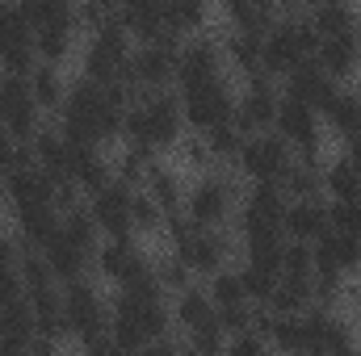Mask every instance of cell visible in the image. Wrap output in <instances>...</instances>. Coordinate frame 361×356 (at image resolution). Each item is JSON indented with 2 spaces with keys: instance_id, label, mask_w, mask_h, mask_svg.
<instances>
[{
  "instance_id": "obj_32",
  "label": "cell",
  "mask_w": 361,
  "mask_h": 356,
  "mask_svg": "<svg viewBox=\"0 0 361 356\" xmlns=\"http://www.w3.org/2000/svg\"><path fill=\"white\" fill-rule=\"evenodd\" d=\"M42 256H47L51 272L59 276V285H63V281H76V276H85V272L92 268V252L76 248V243H72V239H63V235H55V239L42 248Z\"/></svg>"
},
{
  "instance_id": "obj_7",
  "label": "cell",
  "mask_w": 361,
  "mask_h": 356,
  "mask_svg": "<svg viewBox=\"0 0 361 356\" xmlns=\"http://www.w3.org/2000/svg\"><path fill=\"white\" fill-rule=\"evenodd\" d=\"M130 51H135V38L118 21L92 30L80 46V76L92 84H122L130 68Z\"/></svg>"
},
{
  "instance_id": "obj_4",
  "label": "cell",
  "mask_w": 361,
  "mask_h": 356,
  "mask_svg": "<svg viewBox=\"0 0 361 356\" xmlns=\"http://www.w3.org/2000/svg\"><path fill=\"white\" fill-rule=\"evenodd\" d=\"M63 327H68V340H76L89 352H109L114 348V340H109V298L97 281H89V272L76 276V281H63Z\"/></svg>"
},
{
  "instance_id": "obj_25",
  "label": "cell",
  "mask_w": 361,
  "mask_h": 356,
  "mask_svg": "<svg viewBox=\"0 0 361 356\" xmlns=\"http://www.w3.org/2000/svg\"><path fill=\"white\" fill-rule=\"evenodd\" d=\"M169 302H173V327H177L180 336L193 331V327H202V323H214V319H219L214 298H210L206 285H185V289L173 293Z\"/></svg>"
},
{
  "instance_id": "obj_8",
  "label": "cell",
  "mask_w": 361,
  "mask_h": 356,
  "mask_svg": "<svg viewBox=\"0 0 361 356\" xmlns=\"http://www.w3.org/2000/svg\"><path fill=\"white\" fill-rule=\"evenodd\" d=\"M185 38H156V42H139L130 51V68H126V84L139 92H164L177 89V55Z\"/></svg>"
},
{
  "instance_id": "obj_13",
  "label": "cell",
  "mask_w": 361,
  "mask_h": 356,
  "mask_svg": "<svg viewBox=\"0 0 361 356\" xmlns=\"http://www.w3.org/2000/svg\"><path fill=\"white\" fill-rule=\"evenodd\" d=\"M277 109H281V89L269 76H252V80H244V92H235V126L244 134L273 130Z\"/></svg>"
},
{
  "instance_id": "obj_36",
  "label": "cell",
  "mask_w": 361,
  "mask_h": 356,
  "mask_svg": "<svg viewBox=\"0 0 361 356\" xmlns=\"http://www.w3.org/2000/svg\"><path fill=\"white\" fill-rule=\"evenodd\" d=\"M164 4H169V30L177 38L206 34V25H210V0H164Z\"/></svg>"
},
{
  "instance_id": "obj_2",
  "label": "cell",
  "mask_w": 361,
  "mask_h": 356,
  "mask_svg": "<svg viewBox=\"0 0 361 356\" xmlns=\"http://www.w3.org/2000/svg\"><path fill=\"white\" fill-rule=\"evenodd\" d=\"M177 331L173 327V302L160 289L156 272L114 289L109 298V340L118 352H147L160 336Z\"/></svg>"
},
{
  "instance_id": "obj_34",
  "label": "cell",
  "mask_w": 361,
  "mask_h": 356,
  "mask_svg": "<svg viewBox=\"0 0 361 356\" xmlns=\"http://www.w3.org/2000/svg\"><path fill=\"white\" fill-rule=\"evenodd\" d=\"M156 164H160V151H152L143 143H126L114 155V177L122 180V184H130V189H143V180H147V172Z\"/></svg>"
},
{
  "instance_id": "obj_40",
  "label": "cell",
  "mask_w": 361,
  "mask_h": 356,
  "mask_svg": "<svg viewBox=\"0 0 361 356\" xmlns=\"http://www.w3.org/2000/svg\"><path fill=\"white\" fill-rule=\"evenodd\" d=\"M130 218H135V235H139V239H160V235H164V222H169V214L156 205V197H152L147 189H135Z\"/></svg>"
},
{
  "instance_id": "obj_9",
  "label": "cell",
  "mask_w": 361,
  "mask_h": 356,
  "mask_svg": "<svg viewBox=\"0 0 361 356\" xmlns=\"http://www.w3.org/2000/svg\"><path fill=\"white\" fill-rule=\"evenodd\" d=\"M92 268H97L101 285L122 289V285H135V281L152 276V256L139 243V235H118V239H101L97 243Z\"/></svg>"
},
{
  "instance_id": "obj_6",
  "label": "cell",
  "mask_w": 361,
  "mask_h": 356,
  "mask_svg": "<svg viewBox=\"0 0 361 356\" xmlns=\"http://www.w3.org/2000/svg\"><path fill=\"white\" fill-rule=\"evenodd\" d=\"M315 51H319V34L311 30L307 13H281L265 34V76L281 84L294 68L315 59Z\"/></svg>"
},
{
  "instance_id": "obj_50",
  "label": "cell",
  "mask_w": 361,
  "mask_h": 356,
  "mask_svg": "<svg viewBox=\"0 0 361 356\" xmlns=\"http://www.w3.org/2000/svg\"><path fill=\"white\" fill-rule=\"evenodd\" d=\"M277 4H281V13H307L315 0H277Z\"/></svg>"
},
{
  "instance_id": "obj_15",
  "label": "cell",
  "mask_w": 361,
  "mask_h": 356,
  "mask_svg": "<svg viewBox=\"0 0 361 356\" xmlns=\"http://www.w3.org/2000/svg\"><path fill=\"white\" fill-rule=\"evenodd\" d=\"M223 38H210V34H193L180 42L177 55V92L193 89V84H206V80H219L223 76Z\"/></svg>"
},
{
  "instance_id": "obj_5",
  "label": "cell",
  "mask_w": 361,
  "mask_h": 356,
  "mask_svg": "<svg viewBox=\"0 0 361 356\" xmlns=\"http://www.w3.org/2000/svg\"><path fill=\"white\" fill-rule=\"evenodd\" d=\"M240 197H244V177L235 168H214V172H202L185 189L180 214L193 227H227V222H235Z\"/></svg>"
},
{
  "instance_id": "obj_20",
  "label": "cell",
  "mask_w": 361,
  "mask_h": 356,
  "mask_svg": "<svg viewBox=\"0 0 361 356\" xmlns=\"http://www.w3.org/2000/svg\"><path fill=\"white\" fill-rule=\"evenodd\" d=\"M315 248V272H336V276H357L361 272V235H345V231H328Z\"/></svg>"
},
{
  "instance_id": "obj_51",
  "label": "cell",
  "mask_w": 361,
  "mask_h": 356,
  "mask_svg": "<svg viewBox=\"0 0 361 356\" xmlns=\"http://www.w3.org/2000/svg\"><path fill=\"white\" fill-rule=\"evenodd\" d=\"M0 210H8V180L0 177Z\"/></svg>"
},
{
  "instance_id": "obj_33",
  "label": "cell",
  "mask_w": 361,
  "mask_h": 356,
  "mask_svg": "<svg viewBox=\"0 0 361 356\" xmlns=\"http://www.w3.org/2000/svg\"><path fill=\"white\" fill-rule=\"evenodd\" d=\"M324 197L328 201H357L361 197V168L345 151L332 164H324Z\"/></svg>"
},
{
  "instance_id": "obj_48",
  "label": "cell",
  "mask_w": 361,
  "mask_h": 356,
  "mask_svg": "<svg viewBox=\"0 0 361 356\" xmlns=\"http://www.w3.org/2000/svg\"><path fill=\"white\" fill-rule=\"evenodd\" d=\"M227 352L235 356H257V352H269V336H265V327L252 319L248 327H240V331H231L227 336Z\"/></svg>"
},
{
  "instance_id": "obj_37",
  "label": "cell",
  "mask_w": 361,
  "mask_h": 356,
  "mask_svg": "<svg viewBox=\"0 0 361 356\" xmlns=\"http://www.w3.org/2000/svg\"><path fill=\"white\" fill-rule=\"evenodd\" d=\"M143 189L156 197V205L164 210V214H177L180 205H185V180H180L177 168H164V164H156L147 180H143Z\"/></svg>"
},
{
  "instance_id": "obj_16",
  "label": "cell",
  "mask_w": 361,
  "mask_h": 356,
  "mask_svg": "<svg viewBox=\"0 0 361 356\" xmlns=\"http://www.w3.org/2000/svg\"><path fill=\"white\" fill-rule=\"evenodd\" d=\"M302 323H307V352H349L357 348L361 336H357V323H349L341 310H328V306H311L302 310Z\"/></svg>"
},
{
  "instance_id": "obj_23",
  "label": "cell",
  "mask_w": 361,
  "mask_h": 356,
  "mask_svg": "<svg viewBox=\"0 0 361 356\" xmlns=\"http://www.w3.org/2000/svg\"><path fill=\"white\" fill-rule=\"evenodd\" d=\"M34 340H38V323L21 293L0 306V352H34Z\"/></svg>"
},
{
  "instance_id": "obj_26",
  "label": "cell",
  "mask_w": 361,
  "mask_h": 356,
  "mask_svg": "<svg viewBox=\"0 0 361 356\" xmlns=\"http://www.w3.org/2000/svg\"><path fill=\"white\" fill-rule=\"evenodd\" d=\"M307 21L319 38H336V34H353L361 30V13L353 0H315L307 8Z\"/></svg>"
},
{
  "instance_id": "obj_30",
  "label": "cell",
  "mask_w": 361,
  "mask_h": 356,
  "mask_svg": "<svg viewBox=\"0 0 361 356\" xmlns=\"http://www.w3.org/2000/svg\"><path fill=\"white\" fill-rule=\"evenodd\" d=\"M319 122H324V130L332 134V139H341V143H349V139H357L361 134V113H357V92H345L336 89V96L319 109Z\"/></svg>"
},
{
  "instance_id": "obj_43",
  "label": "cell",
  "mask_w": 361,
  "mask_h": 356,
  "mask_svg": "<svg viewBox=\"0 0 361 356\" xmlns=\"http://www.w3.org/2000/svg\"><path fill=\"white\" fill-rule=\"evenodd\" d=\"M152 272H156V281H160V289H164L169 298L180 293L185 285H193V268L185 265L173 248H169L164 256H152Z\"/></svg>"
},
{
  "instance_id": "obj_31",
  "label": "cell",
  "mask_w": 361,
  "mask_h": 356,
  "mask_svg": "<svg viewBox=\"0 0 361 356\" xmlns=\"http://www.w3.org/2000/svg\"><path fill=\"white\" fill-rule=\"evenodd\" d=\"M25 21L38 30H80L76 25V0H17Z\"/></svg>"
},
{
  "instance_id": "obj_10",
  "label": "cell",
  "mask_w": 361,
  "mask_h": 356,
  "mask_svg": "<svg viewBox=\"0 0 361 356\" xmlns=\"http://www.w3.org/2000/svg\"><path fill=\"white\" fill-rule=\"evenodd\" d=\"M180 105H185V126L197 130V134H210L214 126L235 122V89H231L223 76L185 89L180 92Z\"/></svg>"
},
{
  "instance_id": "obj_52",
  "label": "cell",
  "mask_w": 361,
  "mask_h": 356,
  "mask_svg": "<svg viewBox=\"0 0 361 356\" xmlns=\"http://www.w3.org/2000/svg\"><path fill=\"white\" fill-rule=\"evenodd\" d=\"M357 113H361V92H357Z\"/></svg>"
},
{
  "instance_id": "obj_19",
  "label": "cell",
  "mask_w": 361,
  "mask_h": 356,
  "mask_svg": "<svg viewBox=\"0 0 361 356\" xmlns=\"http://www.w3.org/2000/svg\"><path fill=\"white\" fill-rule=\"evenodd\" d=\"M281 231H286V239H294V243H319V239L332 231L328 201H324V197H294V201H286Z\"/></svg>"
},
{
  "instance_id": "obj_11",
  "label": "cell",
  "mask_w": 361,
  "mask_h": 356,
  "mask_svg": "<svg viewBox=\"0 0 361 356\" xmlns=\"http://www.w3.org/2000/svg\"><path fill=\"white\" fill-rule=\"evenodd\" d=\"M294 164V151L273 134H248L244 147H240V160H235V172L248 180V184H277L286 177V168Z\"/></svg>"
},
{
  "instance_id": "obj_41",
  "label": "cell",
  "mask_w": 361,
  "mask_h": 356,
  "mask_svg": "<svg viewBox=\"0 0 361 356\" xmlns=\"http://www.w3.org/2000/svg\"><path fill=\"white\" fill-rule=\"evenodd\" d=\"M244 139H248V134H244L235 122H227V126H214V130L206 134V143H210V155H214V168H235Z\"/></svg>"
},
{
  "instance_id": "obj_1",
  "label": "cell",
  "mask_w": 361,
  "mask_h": 356,
  "mask_svg": "<svg viewBox=\"0 0 361 356\" xmlns=\"http://www.w3.org/2000/svg\"><path fill=\"white\" fill-rule=\"evenodd\" d=\"M143 92L122 84H92L85 76H76L68 84V96L55 113V126L63 130V139L80 143V147H114L126 130V109L139 101Z\"/></svg>"
},
{
  "instance_id": "obj_47",
  "label": "cell",
  "mask_w": 361,
  "mask_h": 356,
  "mask_svg": "<svg viewBox=\"0 0 361 356\" xmlns=\"http://www.w3.org/2000/svg\"><path fill=\"white\" fill-rule=\"evenodd\" d=\"M180 340H185L189 352H227V327H223L219 319H214V323H202V327H193V331H185Z\"/></svg>"
},
{
  "instance_id": "obj_44",
  "label": "cell",
  "mask_w": 361,
  "mask_h": 356,
  "mask_svg": "<svg viewBox=\"0 0 361 356\" xmlns=\"http://www.w3.org/2000/svg\"><path fill=\"white\" fill-rule=\"evenodd\" d=\"M281 276L315 281V248H311V243H294V239H286V248H281Z\"/></svg>"
},
{
  "instance_id": "obj_24",
  "label": "cell",
  "mask_w": 361,
  "mask_h": 356,
  "mask_svg": "<svg viewBox=\"0 0 361 356\" xmlns=\"http://www.w3.org/2000/svg\"><path fill=\"white\" fill-rule=\"evenodd\" d=\"M281 84H286V89H281L286 96H294V101H302V105H311V109H324V105L336 96V89H341L315 59H307L302 68H294Z\"/></svg>"
},
{
  "instance_id": "obj_22",
  "label": "cell",
  "mask_w": 361,
  "mask_h": 356,
  "mask_svg": "<svg viewBox=\"0 0 361 356\" xmlns=\"http://www.w3.org/2000/svg\"><path fill=\"white\" fill-rule=\"evenodd\" d=\"M315 63H319L336 84H349V80L361 72V30H353V34H336V38H319Z\"/></svg>"
},
{
  "instance_id": "obj_42",
  "label": "cell",
  "mask_w": 361,
  "mask_h": 356,
  "mask_svg": "<svg viewBox=\"0 0 361 356\" xmlns=\"http://www.w3.org/2000/svg\"><path fill=\"white\" fill-rule=\"evenodd\" d=\"M177 164L180 168H189V172H214V155H210V143H206V134H197V130H185L177 139Z\"/></svg>"
},
{
  "instance_id": "obj_46",
  "label": "cell",
  "mask_w": 361,
  "mask_h": 356,
  "mask_svg": "<svg viewBox=\"0 0 361 356\" xmlns=\"http://www.w3.org/2000/svg\"><path fill=\"white\" fill-rule=\"evenodd\" d=\"M114 21H118V0H76V25L85 34L114 25Z\"/></svg>"
},
{
  "instance_id": "obj_27",
  "label": "cell",
  "mask_w": 361,
  "mask_h": 356,
  "mask_svg": "<svg viewBox=\"0 0 361 356\" xmlns=\"http://www.w3.org/2000/svg\"><path fill=\"white\" fill-rule=\"evenodd\" d=\"M223 59H227L244 80L265 76V38H261V34H248V30H231V34L223 38Z\"/></svg>"
},
{
  "instance_id": "obj_18",
  "label": "cell",
  "mask_w": 361,
  "mask_h": 356,
  "mask_svg": "<svg viewBox=\"0 0 361 356\" xmlns=\"http://www.w3.org/2000/svg\"><path fill=\"white\" fill-rule=\"evenodd\" d=\"M118 25L135 42H156V38H177L169 30V4L164 0H118Z\"/></svg>"
},
{
  "instance_id": "obj_3",
  "label": "cell",
  "mask_w": 361,
  "mask_h": 356,
  "mask_svg": "<svg viewBox=\"0 0 361 356\" xmlns=\"http://www.w3.org/2000/svg\"><path fill=\"white\" fill-rule=\"evenodd\" d=\"M185 130H189V126H185L180 92L164 89V92H143V96L126 109V130H122V139H126V143H143V147H152V151H173Z\"/></svg>"
},
{
  "instance_id": "obj_12",
  "label": "cell",
  "mask_w": 361,
  "mask_h": 356,
  "mask_svg": "<svg viewBox=\"0 0 361 356\" xmlns=\"http://www.w3.org/2000/svg\"><path fill=\"white\" fill-rule=\"evenodd\" d=\"M0 126H4L13 139H21V143H30V139L47 126V113H42V105L34 101L25 76H8V72L0 76Z\"/></svg>"
},
{
  "instance_id": "obj_38",
  "label": "cell",
  "mask_w": 361,
  "mask_h": 356,
  "mask_svg": "<svg viewBox=\"0 0 361 356\" xmlns=\"http://www.w3.org/2000/svg\"><path fill=\"white\" fill-rule=\"evenodd\" d=\"M76 34H80V30H38V34H34V51H38V63L63 68V63L76 55Z\"/></svg>"
},
{
  "instance_id": "obj_14",
  "label": "cell",
  "mask_w": 361,
  "mask_h": 356,
  "mask_svg": "<svg viewBox=\"0 0 361 356\" xmlns=\"http://www.w3.org/2000/svg\"><path fill=\"white\" fill-rule=\"evenodd\" d=\"M130 201H135V189H130V184H122L118 177L109 180L105 189H97V193L85 197V205H89V214H92V222H97V231H101V239L135 235Z\"/></svg>"
},
{
  "instance_id": "obj_49",
  "label": "cell",
  "mask_w": 361,
  "mask_h": 356,
  "mask_svg": "<svg viewBox=\"0 0 361 356\" xmlns=\"http://www.w3.org/2000/svg\"><path fill=\"white\" fill-rule=\"evenodd\" d=\"M25 289H21V268H17V260H4L0 256V306L4 302H13V298H21Z\"/></svg>"
},
{
  "instance_id": "obj_45",
  "label": "cell",
  "mask_w": 361,
  "mask_h": 356,
  "mask_svg": "<svg viewBox=\"0 0 361 356\" xmlns=\"http://www.w3.org/2000/svg\"><path fill=\"white\" fill-rule=\"evenodd\" d=\"M30 164H34V147L21 143V139H13V134L0 126V177L8 180L13 172H21V168H30Z\"/></svg>"
},
{
  "instance_id": "obj_28",
  "label": "cell",
  "mask_w": 361,
  "mask_h": 356,
  "mask_svg": "<svg viewBox=\"0 0 361 356\" xmlns=\"http://www.w3.org/2000/svg\"><path fill=\"white\" fill-rule=\"evenodd\" d=\"M114 180V160L105 155V147H80L76 143V151H72V184L89 197L97 189H105Z\"/></svg>"
},
{
  "instance_id": "obj_39",
  "label": "cell",
  "mask_w": 361,
  "mask_h": 356,
  "mask_svg": "<svg viewBox=\"0 0 361 356\" xmlns=\"http://www.w3.org/2000/svg\"><path fill=\"white\" fill-rule=\"evenodd\" d=\"M240 281H244V293H248V302L252 306H269L273 289H277V281H281V272L269 265H257V260H240Z\"/></svg>"
},
{
  "instance_id": "obj_21",
  "label": "cell",
  "mask_w": 361,
  "mask_h": 356,
  "mask_svg": "<svg viewBox=\"0 0 361 356\" xmlns=\"http://www.w3.org/2000/svg\"><path fill=\"white\" fill-rule=\"evenodd\" d=\"M47 205H55V180L47 177L38 164H30V168L8 177V210L13 214H30V210H47Z\"/></svg>"
},
{
  "instance_id": "obj_35",
  "label": "cell",
  "mask_w": 361,
  "mask_h": 356,
  "mask_svg": "<svg viewBox=\"0 0 361 356\" xmlns=\"http://www.w3.org/2000/svg\"><path fill=\"white\" fill-rule=\"evenodd\" d=\"M25 80H30L34 101L42 105V113H47V117H55V113H59V105H63V96H68V80H63V72H59V68H51V63H38Z\"/></svg>"
},
{
  "instance_id": "obj_17",
  "label": "cell",
  "mask_w": 361,
  "mask_h": 356,
  "mask_svg": "<svg viewBox=\"0 0 361 356\" xmlns=\"http://www.w3.org/2000/svg\"><path fill=\"white\" fill-rule=\"evenodd\" d=\"M286 193H281V184H252V189H244V197H240V210H235V227H240V235L244 231H265V227H281V218H286Z\"/></svg>"
},
{
  "instance_id": "obj_53",
  "label": "cell",
  "mask_w": 361,
  "mask_h": 356,
  "mask_svg": "<svg viewBox=\"0 0 361 356\" xmlns=\"http://www.w3.org/2000/svg\"><path fill=\"white\" fill-rule=\"evenodd\" d=\"M0 76H4V68H0Z\"/></svg>"
},
{
  "instance_id": "obj_29",
  "label": "cell",
  "mask_w": 361,
  "mask_h": 356,
  "mask_svg": "<svg viewBox=\"0 0 361 356\" xmlns=\"http://www.w3.org/2000/svg\"><path fill=\"white\" fill-rule=\"evenodd\" d=\"M59 210L47 205V210H30V214H13V231L21 239V252H42L55 235H59Z\"/></svg>"
}]
</instances>
